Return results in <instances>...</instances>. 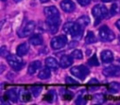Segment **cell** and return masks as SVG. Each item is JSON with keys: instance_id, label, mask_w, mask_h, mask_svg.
<instances>
[{"instance_id": "cell-1", "label": "cell", "mask_w": 120, "mask_h": 105, "mask_svg": "<svg viewBox=\"0 0 120 105\" xmlns=\"http://www.w3.org/2000/svg\"><path fill=\"white\" fill-rule=\"evenodd\" d=\"M43 11H44V14L46 16L48 23H54V24H58L59 25L60 20H61L60 12L54 6L46 7Z\"/></svg>"}, {"instance_id": "cell-2", "label": "cell", "mask_w": 120, "mask_h": 105, "mask_svg": "<svg viewBox=\"0 0 120 105\" xmlns=\"http://www.w3.org/2000/svg\"><path fill=\"white\" fill-rule=\"evenodd\" d=\"M98 36L100 40L104 41V42H110L112 41L115 38L114 33L112 32V30H111L107 25H103L99 28L98 30Z\"/></svg>"}, {"instance_id": "cell-3", "label": "cell", "mask_w": 120, "mask_h": 105, "mask_svg": "<svg viewBox=\"0 0 120 105\" xmlns=\"http://www.w3.org/2000/svg\"><path fill=\"white\" fill-rule=\"evenodd\" d=\"M20 55H15V54H8L7 56V60L8 65L15 70H20L24 66V62L19 57Z\"/></svg>"}, {"instance_id": "cell-4", "label": "cell", "mask_w": 120, "mask_h": 105, "mask_svg": "<svg viewBox=\"0 0 120 105\" xmlns=\"http://www.w3.org/2000/svg\"><path fill=\"white\" fill-rule=\"evenodd\" d=\"M70 72L76 78H78L80 80H84L86 78V76L89 74V68L83 65H80V66H76V67L71 68Z\"/></svg>"}, {"instance_id": "cell-5", "label": "cell", "mask_w": 120, "mask_h": 105, "mask_svg": "<svg viewBox=\"0 0 120 105\" xmlns=\"http://www.w3.org/2000/svg\"><path fill=\"white\" fill-rule=\"evenodd\" d=\"M35 27H36L35 22L34 21H29L18 30V36L20 38L28 37V36H30V34L33 33V31L35 30Z\"/></svg>"}, {"instance_id": "cell-6", "label": "cell", "mask_w": 120, "mask_h": 105, "mask_svg": "<svg viewBox=\"0 0 120 105\" xmlns=\"http://www.w3.org/2000/svg\"><path fill=\"white\" fill-rule=\"evenodd\" d=\"M108 13L109 12H108L107 8L103 5H96L92 8V14L98 20H101V19L106 18L108 16Z\"/></svg>"}, {"instance_id": "cell-7", "label": "cell", "mask_w": 120, "mask_h": 105, "mask_svg": "<svg viewBox=\"0 0 120 105\" xmlns=\"http://www.w3.org/2000/svg\"><path fill=\"white\" fill-rule=\"evenodd\" d=\"M68 43V38L65 36H58L52 38L51 40V47L53 50H59L64 48Z\"/></svg>"}, {"instance_id": "cell-8", "label": "cell", "mask_w": 120, "mask_h": 105, "mask_svg": "<svg viewBox=\"0 0 120 105\" xmlns=\"http://www.w3.org/2000/svg\"><path fill=\"white\" fill-rule=\"evenodd\" d=\"M102 73L106 77H119L120 76V67L117 66H109L106 67Z\"/></svg>"}, {"instance_id": "cell-9", "label": "cell", "mask_w": 120, "mask_h": 105, "mask_svg": "<svg viewBox=\"0 0 120 105\" xmlns=\"http://www.w3.org/2000/svg\"><path fill=\"white\" fill-rule=\"evenodd\" d=\"M60 7H61L62 10L67 12V13H70V12L74 11L75 8H76L75 3L72 0H63V1H61Z\"/></svg>"}, {"instance_id": "cell-10", "label": "cell", "mask_w": 120, "mask_h": 105, "mask_svg": "<svg viewBox=\"0 0 120 105\" xmlns=\"http://www.w3.org/2000/svg\"><path fill=\"white\" fill-rule=\"evenodd\" d=\"M82 34H83V27H82V26H81L79 23L75 22V24H74V28H73V31H72V33H71V35H70V36H71L74 39L79 40V39H81V38L82 37Z\"/></svg>"}, {"instance_id": "cell-11", "label": "cell", "mask_w": 120, "mask_h": 105, "mask_svg": "<svg viewBox=\"0 0 120 105\" xmlns=\"http://www.w3.org/2000/svg\"><path fill=\"white\" fill-rule=\"evenodd\" d=\"M100 59L104 64L111 63L113 60V54L110 50H103L100 53Z\"/></svg>"}, {"instance_id": "cell-12", "label": "cell", "mask_w": 120, "mask_h": 105, "mask_svg": "<svg viewBox=\"0 0 120 105\" xmlns=\"http://www.w3.org/2000/svg\"><path fill=\"white\" fill-rule=\"evenodd\" d=\"M73 57L70 56V55H62L61 58H60V61H59V65L62 68H67L68 67H70L73 63Z\"/></svg>"}, {"instance_id": "cell-13", "label": "cell", "mask_w": 120, "mask_h": 105, "mask_svg": "<svg viewBox=\"0 0 120 105\" xmlns=\"http://www.w3.org/2000/svg\"><path fill=\"white\" fill-rule=\"evenodd\" d=\"M40 68H41V63H40V61H33V62H31L30 64H29V66H28V68H27V73L29 74V75H33V74H35L38 69H40Z\"/></svg>"}, {"instance_id": "cell-14", "label": "cell", "mask_w": 120, "mask_h": 105, "mask_svg": "<svg viewBox=\"0 0 120 105\" xmlns=\"http://www.w3.org/2000/svg\"><path fill=\"white\" fill-rule=\"evenodd\" d=\"M45 65L46 67H48L50 69H52V70H56L60 67L57 60L53 57H47L45 59Z\"/></svg>"}, {"instance_id": "cell-15", "label": "cell", "mask_w": 120, "mask_h": 105, "mask_svg": "<svg viewBox=\"0 0 120 105\" xmlns=\"http://www.w3.org/2000/svg\"><path fill=\"white\" fill-rule=\"evenodd\" d=\"M17 54L20 55V56H23L25 55L28 52H29V45L26 43V42H23V43H21L18 47H17Z\"/></svg>"}, {"instance_id": "cell-16", "label": "cell", "mask_w": 120, "mask_h": 105, "mask_svg": "<svg viewBox=\"0 0 120 105\" xmlns=\"http://www.w3.org/2000/svg\"><path fill=\"white\" fill-rule=\"evenodd\" d=\"M29 42H30V44H32L34 46H39V45L43 44V38H41L40 35L36 34L29 38Z\"/></svg>"}, {"instance_id": "cell-17", "label": "cell", "mask_w": 120, "mask_h": 105, "mask_svg": "<svg viewBox=\"0 0 120 105\" xmlns=\"http://www.w3.org/2000/svg\"><path fill=\"white\" fill-rule=\"evenodd\" d=\"M6 96L8 97V99H10L12 102H16L17 99H18V90L12 88V89H9L7 91L6 93Z\"/></svg>"}, {"instance_id": "cell-18", "label": "cell", "mask_w": 120, "mask_h": 105, "mask_svg": "<svg viewBox=\"0 0 120 105\" xmlns=\"http://www.w3.org/2000/svg\"><path fill=\"white\" fill-rule=\"evenodd\" d=\"M38 77L40 79V80H47L51 77V69L47 67L45 68H42L38 74Z\"/></svg>"}, {"instance_id": "cell-19", "label": "cell", "mask_w": 120, "mask_h": 105, "mask_svg": "<svg viewBox=\"0 0 120 105\" xmlns=\"http://www.w3.org/2000/svg\"><path fill=\"white\" fill-rule=\"evenodd\" d=\"M120 13V0H114L111 7V15H116Z\"/></svg>"}, {"instance_id": "cell-20", "label": "cell", "mask_w": 120, "mask_h": 105, "mask_svg": "<svg viewBox=\"0 0 120 105\" xmlns=\"http://www.w3.org/2000/svg\"><path fill=\"white\" fill-rule=\"evenodd\" d=\"M76 22L79 23L81 26H82V27L84 28L85 26H87V25L90 23V19H89L88 16H86V15H82V16H81V17L78 18V20L76 21Z\"/></svg>"}, {"instance_id": "cell-21", "label": "cell", "mask_w": 120, "mask_h": 105, "mask_svg": "<svg viewBox=\"0 0 120 105\" xmlns=\"http://www.w3.org/2000/svg\"><path fill=\"white\" fill-rule=\"evenodd\" d=\"M74 24L75 22H67L64 25H63V31L67 34V35H71L72 31H73V28H74Z\"/></svg>"}, {"instance_id": "cell-22", "label": "cell", "mask_w": 120, "mask_h": 105, "mask_svg": "<svg viewBox=\"0 0 120 105\" xmlns=\"http://www.w3.org/2000/svg\"><path fill=\"white\" fill-rule=\"evenodd\" d=\"M108 90L112 93V94H116L120 91V83L117 82H112L109 85H108Z\"/></svg>"}, {"instance_id": "cell-23", "label": "cell", "mask_w": 120, "mask_h": 105, "mask_svg": "<svg viewBox=\"0 0 120 105\" xmlns=\"http://www.w3.org/2000/svg\"><path fill=\"white\" fill-rule=\"evenodd\" d=\"M97 41V38H96V36L94 35V33L92 31H89L85 37V42L87 44H92V43H95Z\"/></svg>"}, {"instance_id": "cell-24", "label": "cell", "mask_w": 120, "mask_h": 105, "mask_svg": "<svg viewBox=\"0 0 120 105\" xmlns=\"http://www.w3.org/2000/svg\"><path fill=\"white\" fill-rule=\"evenodd\" d=\"M87 63H88V65H89L90 67H97V66L99 65V62H98V60L96 54H94L92 57H90V59L88 60Z\"/></svg>"}, {"instance_id": "cell-25", "label": "cell", "mask_w": 120, "mask_h": 105, "mask_svg": "<svg viewBox=\"0 0 120 105\" xmlns=\"http://www.w3.org/2000/svg\"><path fill=\"white\" fill-rule=\"evenodd\" d=\"M71 56H72L73 58H75V59H82V52L81 50L76 49V50H73V51H72Z\"/></svg>"}, {"instance_id": "cell-26", "label": "cell", "mask_w": 120, "mask_h": 105, "mask_svg": "<svg viewBox=\"0 0 120 105\" xmlns=\"http://www.w3.org/2000/svg\"><path fill=\"white\" fill-rule=\"evenodd\" d=\"M47 26L48 29L50 30V32L52 34H55L58 31V24H54V23H48L47 22Z\"/></svg>"}, {"instance_id": "cell-27", "label": "cell", "mask_w": 120, "mask_h": 105, "mask_svg": "<svg viewBox=\"0 0 120 105\" xmlns=\"http://www.w3.org/2000/svg\"><path fill=\"white\" fill-rule=\"evenodd\" d=\"M41 90H42V87L41 86H33V87H31V92H32V94L35 97H38L40 94Z\"/></svg>"}, {"instance_id": "cell-28", "label": "cell", "mask_w": 120, "mask_h": 105, "mask_svg": "<svg viewBox=\"0 0 120 105\" xmlns=\"http://www.w3.org/2000/svg\"><path fill=\"white\" fill-rule=\"evenodd\" d=\"M30 99H31L30 93L28 91H23V93L22 95V101H29Z\"/></svg>"}, {"instance_id": "cell-29", "label": "cell", "mask_w": 120, "mask_h": 105, "mask_svg": "<svg viewBox=\"0 0 120 105\" xmlns=\"http://www.w3.org/2000/svg\"><path fill=\"white\" fill-rule=\"evenodd\" d=\"M104 98H103V95L101 94H98V95H95L94 96V101L95 102H98V103H101L103 102Z\"/></svg>"}, {"instance_id": "cell-30", "label": "cell", "mask_w": 120, "mask_h": 105, "mask_svg": "<svg viewBox=\"0 0 120 105\" xmlns=\"http://www.w3.org/2000/svg\"><path fill=\"white\" fill-rule=\"evenodd\" d=\"M65 81H66V82H67L68 84H78V82L75 81L74 79L70 78V77H66Z\"/></svg>"}, {"instance_id": "cell-31", "label": "cell", "mask_w": 120, "mask_h": 105, "mask_svg": "<svg viewBox=\"0 0 120 105\" xmlns=\"http://www.w3.org/2000/svg\"><path fill=\"white\" fill-rule=\"evenodd\" d=\"M0 52H1V55L2 56H8V48L6 46H2L1 47Z\"/></svg>"}, {"instance_id": "cell-32", "label": "cell", "mask_w": 120, "mask_h": 105, "mask_svg": "<svg viewBox=\"0 0 120 105\" xmlns=\"http://www.w3.org/2000/svg\"><path fill=\"white\" fill-rule=\"evenodd\" d=\"M77 1H78V3H79L81 6H82V7L88 6V5L90 4V2H91V0H77Z\"/></svg>"}, {"instance_id": "cell-33", "label": "cell", "mask_w": 120, "mask_h": 105, "mask_svg": "<svg viewBox=\"0 0 120 105\" xmlns=\"http://www.w3.org/2000/svg\"><path fill=\"white\" fill-rule=\"evenodd\" d=\"M52 98H53V96H52V93H48L45 97H44V99L45 100H48V101H50V102H52Z\"/></svg>"}, {"instance_id": "cell-34", "label": "cell", "mask_w": 120, "mask_h": 105, "mask_svg": "<svg viewBox=\"0 0 120 105\" xmlns=\"http://www.w3.org/2000/svg\"><path fill=\"white\" fill-rule=\"evenodd\" d=\"M75 102H76V104H82V105L86 103V101H85L82 98H79L78 99H76V101H75Z\"/></svg>"}, {"instance_id": "cell-35", "label": "cell", "mask_w": 120, "mask_h": 105, "mask_svg": "<svg viewBox=\"0 0 120 105\" xmlns=\"http://www.w3.org/2000/svg\"><path fill=\"white\" fill-rule=\"evenodd\" d=\"M77 45H78V41H72V42L69 44L68 47H69V48H71V47H76Z\"/></svg>"}, {"instance_id": "cell-36", "label": "cell", "mask_w": 120, "mask_h": 105, "mask_svg": "<svg viewBox=\"0 0 120 105\" xmlns=\"http://www.w3.org/2000/svg\"><path fill=\"white\" fill-rule=\"evenodd\" d=\"M115 25H116V27L118 28V30L120 31V19L116 21V22H115Z\"/></svg>"}, {"instance_id": "cell-37", "label": "cell", "mask_w": 120, "mask_h": 105, "mask_svg": "<svg viewBox=\"0 0 120 105\" xmlns=\"http://www.w3.org/2000/svg\"><path fill=\"white\" fill-rule=\"evenodd\" d=\"M98 82L97 81V80H95V79H93V80H91V81H89V84H92V83H98Z\"/></svg>"}, {"instance_id": "cell-38", "label": "cell", "mask_w": 120, "mask_h": 105, "mask_svg": "<svg viewBox=\"0 0 120 105\" xmlns=\"http://www.w3.org/2000/svg\"><path fill=\"white\" fill-rule=\"evenodd\" d=\"M102 2H104V3H108V2H111V1H114V0H101Z\"/></svg>"}, {"instance_id": "cell-39", "label": "cell", "mask_w": 120, "mask_h": 105, "mask_svg": "<svg viewBox=\"0 0 120 105\" xmlns=\"http://www.w3.org/2000/svg\"><path fill=\"white\" fill-rule=\"evenodd\" d=\"M48 1H49V0H40V2H41V3H47Z\"/></svg>"}, {"instance_id": "cell-40", "label": "cell", "mask_w": 120, "mask_h": 105, "mask_svg": "<svg viewBox=\"0 0 120 105\" xmlns=\"http://www.w3.org/2000/svg\"><path fill=\"white\" fill-rule=\"evenodd\" d=\"M14 1H15V2H17V3H18V2H21V1H22V0H14Z\"/></svg>"}, {"instance_id": "cell-41", "label": "cell", "mask_w": 120, "mask_h": 105, "mask_svg": "<svg viewBox=\"0 0 120 105\" xmlns=\"http://www.w3.org/2000/svg\"><path fill=\"white\" fill-rule=\"evenodd\" d=\"M117 61H118V64L120 65V58H118V60H117Z\"/></svg>"}, {"instance_id": "cell-42", "label": "cell", "mask_w": 120, "mask_h": 105, "mask_svg": "<svg viewBox=\"0 0 120 105\" xmlns=\"http://www.w3.org/2000/svg\"><path fill=\"white\" fill-rule=\"evenodd\" d=\"M2 1H6V0H2Z\"/></svg>"}]
</instances>
